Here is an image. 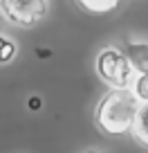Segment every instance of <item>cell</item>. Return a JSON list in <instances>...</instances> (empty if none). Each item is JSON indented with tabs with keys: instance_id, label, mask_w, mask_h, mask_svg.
<instances>
[{
	"instance_id": "obj_1",
	"label": "cell",
	"mask_w": 148,
	"mask_h": 153,
	"mask_svg": "<svg viewBox=\"0 0 148 153\" xmlns=\"http://www.w3.org/2000/svg\"><path fill=\"white\" fill-rule=\"evenodd\" d=\"M139 108V99L130 88H112L99 99L94 113V124L105 135H124L130 131L133 117Z\"/></svg>"
},
{
	"instance_id": "obj_2",
	"label": "cell",
	"mask_w": 148,
	"mask_h": 153,
	"mask_svg": "<svg viewBox=\"0 0 148 153\" xmlns=\"http://www.w3.org/2000/svg\"><path fill=\"white\" fill-rule=\"evenodd\" d=\"M96 74L112 88H130L137 68L133 65L130 56L119 48H103L96 56Z\"/></svg>"
},
{
	"instance_id": "obj_3",
	"label": "cell",
	"mask_w": 148,
	"mask_h": 153,
	"mask_svg": "<svg viewBox=\"0 0 148 153\" xmlns=\"http://www.w3.org/2000/svg\"><path fill=\"white\" fill-rule=\"evenodd\" d=\"M47 9L49 0H0V14L18 27H34L47 16Z\"/></svg>"
},
{
	"instance_id": "obj_4",
	"label": "cell",
	"mask_w": 148,
	"mask_h": 153,
	"mask_svg": "<svg viewBox=\"0 0 148 153\" xmlns=\"http://www.w3.org/2000/svg\"><path fill=\"white\" fill-rule=\"evenodd\" d=\"M146 122H148V106L141 104L137 108V113H135V117H133V124H130V128L135 131V137H137V142H141V146H146V144H148Z\"/></svg>"
},
{
	"instance_id": "obj_5",
	"label": "cell",
	"mask_w": 148,
	"mask_h": 153,
	"mask_svg": "<svg viewBox=\"0 0 148 153\" xmlns=\"http://www.w3.org/2000/svg\"><path fill=\"white\" fill-rule=\"evenodd\" d=\"M77 5L90 14H108V11L117 9L119 0H77Z\"/></svg>"
},
{
	"instance_id": "obj_6",
	"label": "cell",
	"mask_w": 148,
	"mask_h": 153,
	"mask_svg": "<svg viewBox=\"0 0 148 153\" xmlns=\"http://www.w3.org/2000/svg\"><path fill=\"white\" fill-rule=\"evenodd\" d=\"M146 83H148V74H146V72H141V74L137 72V74H135V79H133V83H130V86H135L133 92H135V97H137L141 104H146V99H148Z\"/></svg>"
},
{
	"instance_id": "obj_7",
	"label": "cell",
	"mask_w": 148,
	"mask_h": 153,
	"mask_svg": "<svg viewBox=\"0 0 148 153\" xmlns=\"http://www.w3.org/2000/svg\"><path fill=\"white\" fill-rule=\"evenodd\" d=\"M14 56H16V45L11 43V41H7V38L0 36V63L11 61Z\"/></svg>"
},
{
	"instance_id": "obj_8",
	"label": "cell",
	"mask_w": 148,
	"mask_h": 153,
	"mask_svg": "<svg viewBox=\"0 0 148 153\" xmlns=\"http://www.w3.org/2000/svg\"><path fill=\"white\" fill-rule=\"evenodd\" d=\"M38 106H40V99H36V97L29 99V108H38Z\"/></svg>"
},
{
	"instance_id": "obj_9",
	"label": "cell",
	"mask_w": 148,
	"mask_h": 153,
	"mask_svg": "<svg viewBox=\"0 0 148 153\" xmlns=\"http://www.w3.org/2000/svg\"><path fill=\"white\" fill-rule=\"evenodd\" d=\"M90 153H96V151H90Z\"/></svg>"
}]
</instances>
